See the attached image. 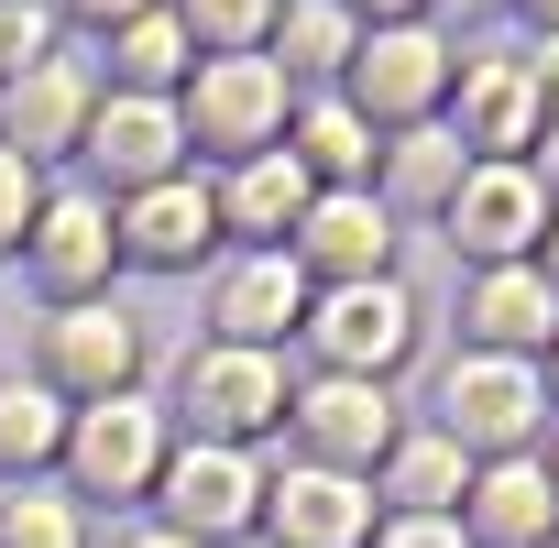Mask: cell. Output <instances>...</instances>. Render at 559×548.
I'll use <instances>...</instances> for the list:
<instances>
[{
    "label": "cell",
    "instance_id": "6da1fadb",
    "mask_svg": "<svg viewBox=\"0 0 559 548\" xmlns=\"http://www.w3.org/2000/svg\"><path fill=\"white\" fill-rule=\"evenodd\" d=\"M165 461H176V417H165L143 384L78 406V417H67V450H56V472H67L78 504H154Z\"/></svg>",
    "mask_w": 559,
    "mask_h": 548
},
{
    "label": "cell",
    "instance_id": "7a4b0ae2",
    "mask_svg": "<svg viewBox=\"0 0 559 548\" xmlns=\"http://www.w3.org/2000/svg\"><path fill=\"white\" fill-rule=\"evenodd\" d=\"M176 121H187V154H219V165L274 154L297 121V78L274 56H198L187 88H176Z\"/></svg>",
    "mask_w": 559,
    "mask_h": 548
},
{
    "label": "cell",
    "instance_id": "3957f363",
    "mask_svg": "<svg viewBox=\"0 0 559 548\" xmlns=\"http://www.w3.org/2000/svg\"><path fill=\"white\" fill-rule=\"evenodd\" d=\"M297 384H286V352H230V341H198L187 373H176V439H219V450H263L286 428Z\"/></svg>",
    "mask_w": 559,
    "mask_h": 548
},
{
    "label": "cell",
    "instance_id": "277c9868",
    "mask_svg": "<svg viewBox=\"0 0 559 548\" xmlns=\"http://www.w3.org/2000/svg\"><path fill=\"white\" fill-rule=\"evenodd\" d=\"M263 450H219V439H176L165 483H154V526L198 537V548H252L263 537Z\"/></svg>",
    "mask_w": 559,
    "mask_h": 548
},
{
    "label": "cell",
    "instance_id": "5b68a950",
    "mask_svg": "<svg viewBox=\"0 0 559 548\" xmlns=\"http://www.w3.org/2000/svg\"><path fill=\"white\" fill-rule=\"evenodd\" d=\"M450 78H461V56H450L428 23H373V34L352 45V67H341V99H352L373 132H417V121L450 99Z\"/></svg>",
    "mask_w": 559,
    "mask_h": 548
},
{
    "label": "cell",
    "instance_id": "8992f818",
    "mask_svg": "<svg viewBox=\"0 0 559 548\" xmlns=\"http://www.w3.org/2000/svg\"><path fill=\"white\" fill-rule=\"evenodd\" d=\"M34 384H56L67 406L132 395V384H143V319H132L121 297H88V308H45V330H34Z\"/></svg>",
    "mask_w": 559,
    "mask_h": 548
},
{
    "label": "cell",
    "instance_id": "52a82bcc",
    "mask_svg": "<svg viewBox=\"0 0 559 548\" xmlns=\"http://www.w3.org/2000/svg\"><path fill=\"white\" fill-rule=\"evenodd\" d=\"M537 417H548V384H537V362L461 352V362L439 373V439H461L472 461H526Z\"/></svg>",
    "mask_w": 559,
    "mask_h": 548
},
{
    "label": "cell",
    "instance_id": "ba28073f",
    "mask_svg": "<svg viewBox=\"0 0 559 548\" xmlns=\"http://www.w3.org/2000/svg\"><path fill=\"white\" fill-rule=\"evenodd\" d=\"M297 341H308L319 373H362V384H384V373L417 352V297L395 286V274H373V286H319Z\"/></svg>",
    "mask_w": 559,
    "mask_h": 548
},
{
    "label": "cell",
    "instance_id": "9c48e42d",
    "mask_svg": "<svg viewBox=\"0 0 559 548\" xmlns=\"http://www.w3.org/2000/svg\"><path fill=\"white\" fill-rule=\"evenodd\" d=\"M23 274L45 286V308L110 297V274H121V219H110V198H99V187H45L34 241H23Z\"/></svg>",
    "mask_w": 559,
    "mask_h": 548
},
{
    "label": "cell",
    "instance_id": "30bf717a",
    "mask_svg": "<svg viewBox=\"0 0 559 548\" xmlns=\"http://www.w3.org/2000/svg\"><path fill=\"white\" fill-rule=\"evenodd\" d=\"M286 439H297V461H319V472H362V483H373L384 450L406 439V417H395L384 384H362V373H319V384H297Z\"/></svg>",
    "mask_w": 559,
    "mask_h": 548
},
{
    "label": "cell",
    "instance_id": "8fae6325",
    "mask_svg": "<svg viewBox=\"0 0 559 548\" xmlns=\"http://www.w3.org/2000/svg\"><path fill=\"white\" fill-rule=\"evenodd\" d=\"M373 526H384V493L362 472L286 461L263 483V548H373Z\"/></svg>",
    "mask_w": 559,
    "mask_h": 548
},
{
    "label": "cell",
    "instance_id": "7c38bea8",
    "mask_svg": "<svg viewBox=\"0 0 559 548\" xmlns=\"http://www.w3.org/2000/svg\"><path fill=\"white\" fill-rule=\"evenodd\" d=\"M78 165L99 176V198H143V187L187 176V121H176V99H121V88H99Z\"/></svg>",
    "mask_w": 559,
    "mask_h": 548
},
{
    "label": "cell",
    "instance_id": "4fadbf2b",
    "mask_svg": "<svg viewBox=\"0 0 559 548\" xmlns=\"http://www.w3.org/2000/svg\"><path fill=\"white\" fill-rule=\"evenodd\" d=\"M286 263L308 274V286H373V274H395V209L373 187H319Z\"/></svg>",
    "mask_w": 559,
    "mask_h": 548
},
{
    "label": "cell",
    "instance_id": "5bb4252c",
    "mask_svg": "<svg viewBox=\"0 0 559 548\" xmlns=\"http://www.w3.org/2000/svg\"><path fill=\"white\" fill-rule=\"evenodd\" d=\"M110 219H121V263L132 274H198L219 252V187L198 165L165 176V187H143V198H110Z\"/></svg>",
    "mask_w": 559,
    "mask_h": 548
},
{
    "label": "cell",
    "instance_id": "9a60e30c",
    "mask_svg": "<svg viewBox=\"0 0 559 548\" xmlns=\"http://www.w3.org/2000/svg\"><path fill=\"white\" fill-rule=\"evenodd\" d=\"M308 297H319V286H308L286 252H230V263H209V341L274 352V341L308 330Z\"/></svg>",
    "mask_w": 559,
    "mask_h": 548
},
{
    "label": "cell",
    "instance_id": "2e32d148",
    "mask_svg": "<svg viewBox=\"0 0 559 548\" xmlns=\"http://www.w3.org/2000/svg\"><path fill=\"white\" fill-rule=\"evenodd\" d=\"M439 219H450V252H472L483 274H493V263H537V241H548V187H537L526 165H472Z\"/></svg>",
    "mask_w": 559,
    "mask_h": 548
},
{
    "label": "cell",
    "instance_id": "e0dca14e",
    "mask_svg": "<svg viewBox=\"0 0 559 548\" xmlns=\"http://www.w3.org/2000/svg\"><path fill=\"white\" fill-rule=\"evenodd\" d=\"M88 110H99V67L56 45L45 67H23L12 88H0V143H12L23 165H56V154L88 143Z\"/></svg>",
    "mask_w": 559,
    "mask_h": 548
},
{
    "label": "cell",
    "instance_id": "ac0fdd59",
    "mask_svg": "<svg viewBox=\"0 0 559 548\" xmlns=\"http://www.w3.org/2000/svg\"><path fill=\"white\" fill-rule=\"evenodd\" d=\"M461 154L472 165H526V143L548 132V110H537V78H526V56H461Z\"/></svg>",
    "mask_w": 559,
    "mask_h": 548
},
{
    "label": "cell",
    "instance_id": "d6986e66",
    "mask_svg": "<svg viewBox=\"0 0 559 548\" xmlns=\"http://www.w3.org/2000/svg\"><path fill=\"white\" fill-rule=\"evenodd\" d=\"M308 198H319V176L274 143V154H241L230 176H219V241H241V252H286L297 241V219H308Z\"/></svg>",
    "mask_w": 559,
    "mask_h": 548
},
{
    "label": "cell",
    "instance_id": "ffe728a7",
    "mask_svg": "<svg viewBox=\"0 0 559 548\" xmlns=\"http://www.w3.org/2000/svg\"><path fill=\"white\" fill-rule=\"evenodd\" d=\"M461 341H472V352H504V362L548 352V341H559V286H548L537 263H493V274H472Z\"/></svg>",
    "mask_w": 559,
    "mask_h": 548
},
{
    "label": "cell",
    "instance_id": "44dd1931",
    "mask_svg": "<svg viewBox=\"0 0 559 548\" xmlns=\"http://www.w3.org/2000/svg\"><path fill=\"white\" fill-rule=\"evenodd\" d=\"M461 537L472 548H548L559 537V483L548 461H483L461 493Z\"/></svg>",
    "mask_w": 559,
    "mask_h": 548
},
{
    "label": "cell",
    "instance_id": "7402d4cb",
    "mask_svg": "<svg viewBox=\"0 0 559 548\" xmlns=\"http://www.w3.org/2000/svg\"><path fill=\"white\" fill-rule=\"evenodd\" d=\"M472 450L461 439H439V428H406L395 450H384V472H373V493H384V515H461V493H472Z\"/></svg>",
    "mask_w": 559,
    "mask_h": 548
},
{
    "label": "cell",
    "instance_id": "603a6c76",
    "mask_svg": "<svg viewBox=\"0 0 559 548\" xmlns=\"http://www.w3.org/2000/svg\"><path fill=\"white\" fill-rule=\"evenodd\" d=\"M187 67H198V45L176 12H132L121 34H99V88H121V99H176Z\"/></svg>",
    "mask_w": 559,
    "mask_h": 548
},
{
    "label": "cell",
    "instance_id": "cb8c5ba5",
    "mask_svg": "<svg viewBox=\"0 0 559 548\" xmlns=\"http://www.w3.org/2000/svg\"><path fill=\"white\" fill-rule=\"evenodd\" d=\"M286 154L319 176V187H373V165H384V132L330 88V99H297V121H286Z\"/></svg>",
    "mask_w": 559,
    "mask_h": 548
},
{
    "label": "cell",
    "instance_id": "d4e9b609",
    "mask_svg": "<svg viewBox=\"0 0 559 548\" xmlns=\"http://www.w3.org/2000/svg\"><path fill=\"white\" fill-rule=\"evenodd\" d=\"M67 395L34 384V373H0V483H45L56 450H67Z\"/></svg>",
    "mask_w": 559,
    "mask_h": 548
},
{
    "label": "cell",
    "instance_id": "484cf974",
    "mask_svg": "<svg viewBox=\"0 0 559 548\" xmlns=\"http://www.w3.org/2000/svg\"><path fill=\"white\" fill-rule=\"evenodd\" d=\"M461 176H472L461 132H450V121H417V132L384 143V187H373V198H384V209H450Z\"/></svg>",
    "mask_w": 559,
    "mask_h": 548
},
{
    "label": "cell",
    "instance_id": "4316f807",
    "mask_svg": "<svg viewBox=\"0 0 559 548\" xmlns=\"http://www.w3.org/2000/svg\"><path fill=\"white\" fill-rule=\"evenodd\" d=\"M352 45H362V12H352V0H286L263 56L286 67V78H341V67H352Z\"/></svg>",
    "mask_w": 559,
    "mask_h": 548
},
{
    "label": "cell",
    "instance_id": "83f0119b",
    "mask_svg": "<svg viewBox=\"0 0 559 548\" xmlns=\"http://www.w3.org/2000/svg\"><path fill=\"white\" fill-rule=\"evenodd\" d=\"M0 548H88V504L67 483H12L0 493Z\"/></svg>",
    "mask_w": 559,
    "mask_h": 548
},
{
    "label": "cell",
    "instance_id": "f1b7e54d",
    "mask_svg": "<svg viewBox=\"0 0 559 548\" xmlns=\"http://www.w3.org/2000/svg\"><path fill=\"white\" fill-rule=\"evenodd\" d=\"M165 12L187 23V45H198V56H263L286 0H165Z\"/></svg>",
    "mask_w": 559,
    "mask_h": 548
},
{
    "label": "cell",
    "instance_id": "f546056e",
    "mask_svg": "<svg viewBox=\"0 0 559 548\" xmlns=\"http://www.w3.org/2000/svg\"><path fill=\"white\" fill-rule=\"evenodd\" d=\"M67 34H56V0H0V88H12L23 67H45Z\"/></svg>",
    "mask_w": 559,
    "mask_h": 548
},
{
    "label": "cell",
    "instance_id": "4dcf8cb0",
    "mask_svg": "<svg viewBox=\"0 0 559 548\" xmlns=\"http://www.w3.org/2000/svg\"><path fill=\"white\" fill-rule=\"evenodd\" d=\"M34 209H45V165H23L12 143H0V252L34 241Z\"/></svg>",
    "mask_w": 559,
    "mask_h": 548
},
{
    "label": "cell",
    "instance_id": "1f68e13d",
    "mask_svg": "<svg viewBox=\"0 0 559 548\" xmlns=\"http://www.w3.org/2000/svg\"><path fill=\"white\" fill-rule=\"evenodd\" d=\"M373 548H472V537H461V515H384Z\"/></svg>",
    "mask_w": 559,
    "mask_h": 548
},
{
    "label": "cell",
    "instance_id": "d6a6232c",
    "mask_svg": "<svg viewBox=\"0 0 559 548\" xmlns=\"http://www.w3.org/2000/svg\"><path fill=\"white\" fill-rule=\"evenodd\" d=\"M132 12H165V0H56V23H88V34H121Z\"/></svg>",
    "mask_w": 559,
    "mask_h": 548
},
{
    "label": "cell",
    "instance_id": "836d02e7",
    "mask_svg": "<svg viewBox=\"0 0 559 548\" xmlns=\"http://www.w3.org/2000/svg\"><path fill=\"white\" fill-rule=\"evenodd\" d=\"M526 78H537V110H559V34L526 45Z\"/></svg>",
    "mask_w": 559,
    "mask_h": 548
},
{
    "label": "cell",
    "instance_id": "e575fe53",
    "mask_svg": "<svg viewBox=\"0 0 559 548\" xmlns=\"http://www.w3.org/2000/svg\"><path fill=\"white\" fill-rule=\"evenodd\" d=\"M352 12H362V34H373V23H417L428 0H352Z\"/></svg>",
    "mask_w": 559,
    "mask_h": 548
},
{
    "label": "cell",
    "instance_id": "d590c367",
    "mask_svg": "<svg viewBox=\"0 0 559 548\" xmlns=\"http://www.w3.org/2000/svg\"><path fill=\"white\" fill-rule=\"evenodd\" d=\"M526 176H537V187H548V198H559V121H548V132H537V165H526Z\"/></svg>",
    "mask_w": 559,
    "mask_h": 548
},
{
    "label": "cell",
    "instance_id": "8d00e7d4",
    "mask_svg": "<svg viewBox=\"0 0 559 548\" xmlns=\"http://www.w3.org/2000/svg\"><path fill=\"white\" fill-rule=\"evenodd\" d=\"M121 548H198V537H176V526H154V515H143V526H132Z\"/></svg>",
    "mask_w": 559,
    "mask_h": 548
},
{
    "label": "cell",
    "instance_id": "74e56055",
    "mask_svg": "<svg viewBox=\"0 0 559 548\" xmlns=\"http://www.w3.org/2000/svg\"><path fill=\"white\" fill-rule=\"evenodd\" d=\"M537 274H548V286H559V209H548V241H537Z\"/></svg>",
    "mask_w": 559,
    "mask_h": 548
},
{
    "label": "cell",
    "instance_id": "f35d334b",
    "mask_svg": "<svg viewBox=\"0 0 559 548\" xmlns=\"http://www.w3.org/2000/svg\"><path fill=\"white\" fill-rule=\"evenodd\" d=\"M428 12H461V23H483V12H504V0H428Z\"/></svg>",
    "mask_w": 559,
    "mask_h": 548
},
{
    "label": "cell",
    "instance_id": "ab89813d",
    "mask_svg": "<svg viewBox=\"0 0 559 548\" xmlns=\"http://www.w3.org/2000/svg\"><path fill=\"white\" fill-rule=\"evenodd\" d=\"M526 23H537V34H559V0H526Z\"/></svg>",
    "mask_w": 559,
    "mask_h": 548
},
{
    "label": "cell",
    "instance_id": "60d3db41",
    "mask_svg": "<svg viewBox=\"0 0 559 548\" xmlns=\"http://www.w3.org/2000/svg\"><path fill=\"white\" fill-rule=\"evenodd\" d=\"M548 373H559V341H548Z\"/></svg>",
    "mask_w": 559,
    "mask_h": 548
},
{
    "label": "cell",
    "instance_id": "b9f144b4",
    "mask_svg": "<svg viewBox=\"0 0 559 548\" xmlns=\"http://www.w3.org/2000/svg\"><path fill=\"white\" fill-rule=\"evenodd\" d=\"M548 483H559V461H548Z\"/></svg>",
    "mask_w": 559,
    "mask_h": 548
},
{
    "label": "cell",
    "instance_id": "7bdbcfd3",
    "mask_svg": "<svg viewBox=\"0 0 559 548\" xmlns=\"http://www.w3.org/2000/svg\"><path fill=\"white\" fill-rule=\"evenodd\" d=\"M548 548H559V537H548Z\"/></svg>",
    "mask_w": 559,
    "mask_h": 548
}]
</instances>
